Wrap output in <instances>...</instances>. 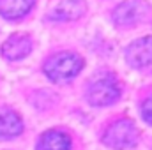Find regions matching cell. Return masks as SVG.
Instances as JSON below:
<instances>
[{
    "label": "cell",
    "mask_w": 152,
    "mask_h": 150,
    "mask_svg": "<svg viewBox=\"0 0 152 150\" xmlns=\"http://www.w3.org/2000/svg\"><path fill=\"white\" fill-rule=\"evenodd\" d=\"M83 67V60L75 53H58L44 64V73L53 81H67L75 78Z\"/></svg>",
    "instance_id": "cell-1"
},
{
    "label": "cell",
    "mask_w": 152,
    "mask_h": 150,
    "mask_svg": "<svg viewBox=\"0 0 152 150\" xmlns=\"http://www.w3.org/2000/svg\"><path fill=\"white\" fill-rule=\"evenodd\" d=\"M103 141L115 150L134 147L138 141V129L129 118H120L106 129Z\"/></svg>",
    "instance_id": "cell-2"
},
{
    "label": "cell",
    "mask_w": 152,
    "mask_h": 150,
    "mask_svg": "<svg viewBox=\"0 0 152 150\" xmlns=\"http://www.w3.org/2000/svg\"><path fill=\"white\" fill-rule=\"evenodd\" d=\"M149 14V5L143 0H127L115 7L113 21L120 27H133Z\"/></svg>",
    "instance_id": "cell-3"
},
{
    "label": "cell",
    "mask_w": 152,
    "mask_h": 150,
    "mask_svg": "<svg viewBox=\"0 0 152 150\" xmlns=\"http://www.w3.org/2000/svg\"><path fill=\"white\" fill-rule=\"evenodd\" d=\"M120 95V88L112 78H101L94 81L88 88V101L94 106H108Z\"/></svg>",
    "instance_id": "cell-4"
},
{
    "label": "cell",
    "mask_w": 152,
    "mask_h": 150,
    "mask_svg": "<svg viewBox=\"0 0 152 150\" xmlns=\"http://www.w3.org/2000/svg\"><path fill=\"white\" fill-rule=\"evenodd\" d=\"M126 58L133 67H147L152 64V37H142L131 42L126 50Z\"/></svg>",
    "instance_id": "cell-5"
},
{
    "label": "cell",
    "mask_w": 152,
    "mask_h": 150,
    "mask_svg": "<svg viewBox=\"0 0 152 150\" xmlns=\"http://www.w3.org/2000/svg\"><path fill=\"white\" fill-rule=\"evenodd\" d=\"M32 50V39L27 34H14L2 46V55L7 60H21Z\"/></svg>",
    "instance_id": "cell-6"
},
{
    "label": "cell",
    "mask_w": 152,
    "mask_h": 150,
    "mask_svg": "<svg viewBox=\"0 0 152 150\" xmlns=\"http://www.w3.org/2000/svg\"><path fill=\"white\" fill-rule=\"evenodd\" d=\"M85 12V2L83 0H64L60 2L53 11L51 18L58 21H67V20H78Z\"/></svg>",
    "instance_id": "cell-7"
},
{
    "label": "cell",
    "mask_w": 152,
    "mask_h": 150,
    "mask_svg": "<svg viewBox=\"0 0 152 150\" xmlns=\"http://www.w3.org/2000/svg\"><path fill=\"white\" fill-rule=\"evenodd\" d=\"M23 131V122L18 113L12 110L2 108L0 110V136L2 138H12L18 136Z\"/></svg>",
    "instance_id": "cell-8"
},
{
    "label": "cell",
    "mask_w": 152,
    "mask_h": 150,
    "mask_svg": "<svg viewBox=\"0 0 152 150\" xmlns=\"http://www.w3.org/2000/svg\"><path fill=\"white\" fill-rule=\"evenodd\" d=\"M36 0H0V14L7 20L23 18L34 5Z\"/></svg>",
    "instance_id": "cell-9"
},
{
    "label": "cell",
    "mask_w": 152,
    "mask_h": 150,
    "mask_svg": "<svg viewBox=\"0 0 152 150\" xmlns=\"http://www.w3.org/2000/svg\"><path fill=\"white\" fill-rule=\"evenodd\" d=\"M39 147H41V150H69L71 140L62 131H48L41 136Z\"/></svg>",
    "instance_id": "cell-10"
},
{
    "label": "cell",
    "mask_w": 152,
    "mask_h": 150,
    "mask_svg": "<svg viewBox=\"0 0 152 150\" xmlns=\"http://www.w3.org/2000/svg\"><path fill=\"white\" fill-rule=\"evenodd\" d=\"M142 115H143V118L149 124H152V95H149L143 101V104H142Z\"/></svg>",
    "instance_id": "cell-11"
}]
</instances>
